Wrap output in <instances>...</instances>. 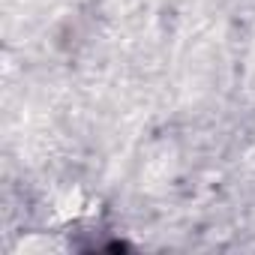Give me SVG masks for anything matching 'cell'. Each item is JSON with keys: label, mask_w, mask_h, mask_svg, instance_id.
<instances>
[{"label": "cell", "mask_w": 255, "mask_h": 255, "mask_svg": "<svg viewBox=\"0 0 255 255\" xmlns=\"http://www.w3.org/2000/svg\"><path fill=\"white\" fill-rule=\"evenodd\" d=\"M93 213V198L84 189H66L54 201V219L57 222H78Z\"/></svg>", "instance_id": "1"}]
</instances>
